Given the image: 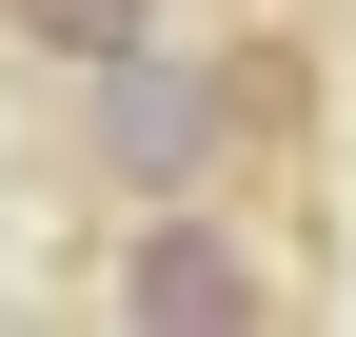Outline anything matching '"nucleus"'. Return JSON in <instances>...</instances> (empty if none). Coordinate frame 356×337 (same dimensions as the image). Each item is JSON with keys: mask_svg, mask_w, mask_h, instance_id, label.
<instances>
[{"mask_svg": "<svg viewBox=\"0 0 356 337\" xmlns=\"http://www.w3.org/2000/svg\"><path fill=\"white\" fill-rule=\"evenodd\" d=\"M79 100H99V119H79V159H99V198H119V219H139V198H218V179L257 159L238 40H218V60H159V40H139V60H99Z\"/></svg>", "mask_w": 356, "mask_h": 337, "instance_id": "obj_1", "label": "nucleus"}, {"mask_svg": "<svg viewBox=\"0 0 356 337\" xmlns=\"http://www.w3.org/2000/svg\"><path fill=\"white\" fill-rule=\"evenodd\" d=\"M99 318H139V337H277L297 278L257 258V219H218V198H139L119 258H99Z\"/></svg>", "mask_w": 356, "mask_h": 337, "instance_id": "obj_2", "label": "nucleus"}, {"mask_svg": "<svg viewBox=\"0 0 356 337\" xmlns=\"http://www.w3.org/2000/svg\"><path fill=\"white\" fill-rule=\"evenodd\" d=\"M139 40H159V0H0V60H40V79H99Z\"/></svg>", "mask_w": 356, "mask_h": 337, "instance_id": "obj_3", "label": "nucleus"}]
</instances>
